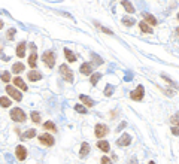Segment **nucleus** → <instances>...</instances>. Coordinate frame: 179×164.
I'll return each mask as SVG.
<instances>
[{"mask_svg":"<svg viewBox=\"0 0 179 164\" xmlns=\"http://www.w3.org/2000/svg\"><path fill=\"white\" fill-rule=\"evenodd\" d=\"M143 94H145L143 87H142V85H137V88L130 93V97H131V100H134V101H140V100L143 99Z\"/></svg>","mask_w":179,"mask_h":164,"instance_id":"4","label":"nucleus"},{"mask_svg":"<svg viewBox=\"0 0 179 164\" xmlns=\"http://www.w3.org/2000/svg\"><path fill=\"white\" fill-rule=\"evenodd\" d=\"M37 61V54H36V51H33L32 52V55H30V58H29V64H30V67H36V63Z\"/></svg>","mask_w":179,"mask_h":164,"instance_id":"21","label":"nucleus"},{"mask_svg":"<svg viewBox=\"0 0 179 164\" xmlns=\"http://www.w3.org/2000/svg\"><path fill=\"white\" fill-rule=\"evenodd\" d=\"M97 146H99V149H102L103 152H108L111 148H109V142H106V140H100V142H97Z\"/></svg>","mask_w":179,"mask_h":164,"instance_id":"20","label":"nucleus"},{"mask_svg":"<svg viewBox=\"0 0 179 164\" xmlns=\"http://www.w3.org/2000/svg\"><path fill=\"white\" fill-rule=\"evenodd\" d=\"M112 93H114V87H112V85H106V88H105V96H106V97H111Z\"/></svg>","mask_w":179,"mask_h":164,"instance_id":"29","label":"nucleus"},{"mask_svg":"<svg viewBox=\"0 0 179 164\" xmlns=\"http://www.w3.org/2000/svg\"><path fill=\"white\" fill-rule=\"evenodd\" d=\"M17 55L20 58H23L26 55V42H21L18 46H17Z\"/></svg>","mask_w":179,"mask_h":164,"instance_id":"17","label":"nucleus"},{"mask_svg":"<svg viewBox=\"0 0 179 164\" xmlns=\"http://www.w3.org/2000/svg\"><path fill=\"white\" fill-rule=\"evenodd\" d=\"M0 79H2L3 82H9L11 81V75H9V72H0Z\"/></svg>","mask_w":179,"mask_h":164,"instance_id":"24","label":"nucleus"},{"mask_svg":"<svg viewBox=\"0 0 179 164\" xmlns=\"http://www.w3.org/2000/svg\"><path fill=\"white\" fill-rule=\"evenodd\" d=\"M60 73H61V76H63L67 82H73V73H72V70H70L66 64H61V66H60Z\"/></svg>","mask_w":179,"mask_h":164,"instance_id":"3","label":"nucleus"},{"mask_svg":"<svg viewBox=\"0 0 179 164\" xmlns=\"http://www.w3.org/2000/svg\"><path fill=\"white\" fill-rule=\"evenodd\" d=\"M64 55H66V58H67L69 63H75L76 61V55L70 49H67V48H64Z\"/></svg>","mask_w":179,"mask_h":164,"instance_id":"18","label":"nucleus"},{"mask_svg":"<svg viewBox=\"0 0 179 164\" xmlns=\"http://www.w3.org/2000/svg\"><path fill=\"white\" fill-rule=\"evenodd\" d=\"M128 164H137V158H136V157H133V158L128 161Z\"/></svg>","mask_w":179,"mask_h":164,"instance_id":"41","label":"nucleus"},{"mask_svg":"<svg viewBox=\"0 0 179 164\" xmlns=\"http://www.w3.org/2000/svg\"><path fill=\"white\" fill-rule=\"evenodd\" d=\"M108 133H109V128H108L105 124H97L96 128H94V134H96V137H99V139L105 137Z\"/></svg>","mask_w":179,"mask_h":164,"instance_id":"5","label":"nucleus"},{"mask_svg":"<svg viewBox=\"0 0 179 164\" xmlns=\"http://www.w3.org/2000/svg\"><path fill=\"white\" fill-rule=\"evenodd\" d=\"M29 79L32 81V82H36V81H39V79H42V75L37 72V70H32V72H29Z\"/></svg>","mask_w":179,"mask_h":164,"instance_id":"13","label":"nucleus"},{"mask_svg":"<svg viewBox=\"0 0 179 164\" xmlns=\"http://www.w3.org/2000/svg\"><path fill=\"white\" fill-rule=\"evenodd\" d=\"M178 20H179V14H178Z\"/></svg>","mask_w":179,"mask_h":164,"instance_id":"45","label":"nucleus"},{"mask_svg":"<svg viewBox=\"0 0 179 164\" xmlns=\"http://www.w3.org/2000/svg\"><path fill=\"white\" fill-rule=\"evenodd\" d=\"M149 164H155V163H154V161H149Z\"/></svg>","mask_w":179,"mask_h":164,"instance_id":"44","label":"nucleus"},{"mask_svg":"<svg viewBox=\"0 0 179 164\" xmlns=\"http://www.w3.org/2000/svg\"><path fill=\"white\" fill-rule=\"evenodd\" d=\"M43 127H45L46 130H51V131H54V133L57 131V127H55V124H54V122H51V121L45 122V124H43Z\"/></svg>","mask_w":179,"mask_h":164,"instance_id":"27","label":"nucleus"},{"mask_svg":"<svg viewBox=\"0 0 179 164\" xmlns=\"http://www.w3.org/2000/svg\"><path fill=\"white\" fill-rule=\"evenodd\" d=\"M139 27H140V30L143 32V33H152V29L149 27V24L146 23V21H142V23H139Z\"/></svg>","mask_w":179,"mask_h":164,"instance_id":"19","label":"nucleus"},{"mask_svg":"<svg viewBox=\"0 0 179 164\" xmlns=\"http://www.w3.org/2000/svg\"><path fill=\"white\" fill-rule=\"evenodd\" d=\"M121 5H123V8H124V9H125L128 14H134V11H136V9H134V6H133L130 2H128V0H123V2H121Z\"/></svg>","mask_w":179,"mask_h":164,"instance_id":"14","label":"nucleus"},{"mask_svg":"<svg viewBox=\"0 0 179 164\" xmlns=\"http://www.w3.org/2000/svg\"><path fill=\"white\" fill-rule=\"evenodd\" d=\"M100 78H102V73H94V75L91 76V84H93V85H96V84H97V81H99Z\"/></svg>","mask_w":179,"mask_h":164,"instance_id":"32","label":"nucleus"},{"mask_svg":"<svg viewBox=\"0 0 179 164\" xmlns=\"http://www.w3.org/2000/svg\"><path fill=\"white\" fill-rule=\"evenodd\" d=\"M88 152H90V145H88L87 142H84V143L81 145V152H79V157H81V158H84V157H87V155H88Z\"/></svg>","mask_w":179,"mask_h":164,"instance_id":"16","label":"nucleus"},{"mask_svg":"<svg viewBox=\"0 0 179 164\" xmlns=\"http://www.w3.org/2000/svg\"><path fill=\"white\" fill-rule=\"evenodd\" d=\"M91 57H93V60H94V64H96V66H100V64L103 63V60H102L99 55H96V54H91Z\"/></svg>","mask_w":179,"mask_h":164,"instance_id":"31","label":"nucleus"},{"mask_svg":"<svg viewBox=\"0 0 179 164\" xmlns=\"http://www.w3.org/2000/svg\"><path fill=\"white\" fill-rule=\"evenodd\" d=\"M2 27H3V21H2V20H0V29H2Z\"/></svg>","mask_w":179,"mask_h":164,"instance_id":"42","label":"nucleus"},{"mask_svg":"<svg viewBox=\"0 0 179 164\" xmlns=\"http://www.w3.org/2000/svg\"><path fill=\"white\" fill-rule=\"evenodd\" d=\"M172 134H173V136H179V125H176V127L173 125V127H172Z\"/></svg>","mask_w":179,"mask_h":164,"instance_id":"37","label":"nucleus"},{"mask_svg":"<svg viewBox=\"0 0 179 164\" xmlns=\"http://www.w3.org/2000/svg\"><path fill=\"white\" fill-rule=\"evenodd\" d=\"M14 84H15V87H18V88H21L23 91H27V85H26V82L20 78V76H17L15 79H14Z\"/></svg>","mask_w":179,"mask_h":164,"instance_id":"15","label":"nucleus"},{"mask_svg":"<svg viewBox=\"0 0 179 164\" xmlns=\"http://www.w3.org/2000/svg\"><path fill=\"white\" fill-rule=\"evenodd\" d=\"M6 93L14 99V100H17V101H20V100H23V94L17 90V88H14V87H6Z\"/></svg>","mask_w":179,"mask_h":164,"instance_id":"7","label":"nucleus"},{"mask_svg":"<svg viewBox=\"0 0 179 164\" xmlns=\"http://www.w3.org/2000/svg\"><path fill=\"white\" fill-rule=\"evenodd\" d=\"M79 72L82 73V75H90L93 72V66L90 64V63H84L82 66H81V69H79Z\"/></svg>","mask_w":179,"mask_h":164,"instance_id":"11","label":"nucleus"},{"mask_svg":"<svg viewBox=\"0 0 179 164\" xmlns=\"http://www.w3.org/2000/svg\"><path fill=\"white\" fill-rule=\"evenodd\" d=\"M79 99H81V101L87 106V107H91V106H94V101L91 100V99H90L88 96H85V94H81L79 96Z\"/></svg>","mask_w":179,"mask_h":164,"instance_id":"12","label":"nucleus"},{"mask_svg":"<svg viewBox=\"0 0 179 164\" xmlns=\"http://www.w3.org/2000/svg\"><path fill=\"white\" fill-rule=\"evenodd\" d=\"M32 119H33V122H36V124H40V115H39V112H32Z\"/></svg>","mask_w":179,"mask_h":164,"instance_id":"28","label":"nucleus"},{"mask_svg":"<svg viewBox=\"0 0 179 164\" xmlns=\"http://www.w3.org/2000/svg\"><path fill=\"white\" fill-rule=\"evenodd\" d=\"M96 27H97L99 30H102V32H105V33H108V35H112V32H111L109 29H106V27H103V26H100L99 23H96Z\"/></svg>","mask_w":179,"mask_h":164,"instance_id":"35","label":"nucleus"},{"mask_svg":"<svg viewBox=\"0 0 179 164\" xmlns=\"http://www.w3.org/2000/svg\"><path fill=\"white\" fill-rule=\"evenodd\" d=\"M11 118H12L15 122H26V119H27L24 110L20 109V107H14V109L11 110Z\"/></svg>","mask_w":179,"mask_h":164,"instance_id":"1","label":"nucleus"},{"mask_svg":"<svg viewBox=\"0 0 179 164\" xmlns=\"http://www.w3.org/2000/svg\"><path fill=\"white\" fill-rule=\"evenodd\" d=\"M134 20L133 18H128V17H125V18H123V24L125 26V27H131V26H134Z\"/></svg>","mask_w":179,"mask_h":164,"instance_id":"25","label":"nucleus"},{"mask_svg":"<svg viewBox=\"0 0 179 164\" xmlns=\"http://www.w3.org/2000/svg\"><path fill=\"white\" fill-rule=\"evenodd\" d=\"M15 33H17V29H9V32H8V36H6V39H9V40H12L14 39V36H15Z\"/></svg>","mask_w":179,"mask_h":164,"instance_id":"30","label":"nucleus"},{"mask_svg":"<svg viewBox=\"0 0 179 164\" xmlns=\"http://www.w3.org/2000/svg\"><path fill=\"white\" fill-rule=\"evenodd\" d=\"M170 122H172V125H179V113L173 115V116L170 118Z\"/></svg>","mask_w":179,"mask_h":164,"instance_id":"34","label":"nucleus"},{"mask_svg":"<svg viewBox=\"0 0 179 164\" xmlns=\"http://www.w3.org/2000/svg\"><path fill=\"white\" fill-rule=\"evenodd\" d=\"M75 110H76L78 113H87V107H85V106H81V104H76V106H75Z\"/></svg>","mask_w":179,"mask_h":164,"instance_id":"33","label":"nucleus"},{"mask_svg":"<svg viewBox=\"0 0 179 164\" xmlns=\"http://www.w3.org/2000/svg\"><path fill=\"white\" fill-rule=\"evenodd\" d=\"M42 60L46 63V66L51 69V67H54V64H55V54L52 52V51H46L43 55H42Z\"/></svg>","mask_w":179,"mask_h":164,"instance_id":"2","label":"nucleus"},{"mask_svg":"<svg viewBox=\"0 0 179 164\" xmlns=\"http://www.w3.org/2000/svg\"><path fill=\"white\" fill-rule=\"evenodd\" d=\"M34 136H36V130H27L21 137H23V139H32V137H34Z\"/></svg>","mask_w":179,"mask_h":164,"instance_id":"26","label":"nucleus"},{"mask_svg":"<svg viewBox=\"0 0 179 164\" xmlns=\"http://www.w3.org/2000/svg\"><path fill=\"white\" fill-rule=\"evenodd\" d=\"M142 17H143V20H145L149 26H157V23H158V21L154 18V15H151L149 12H143V14H142Z\"/></svg>","mask_w":179,"mask_h":164,"instance_id":"10","label":"nucleus"},{"mask_svg":"<svg viewBox=\"0 0 179 164\" xmlns=\"http://www.w3.org/2000/svg\"><path fill=\"white\" fill-rule=\"evenodd\" d=\"M24 70V64L23 63H15L14 66H12V72L14 73H21Z\"/></svg>","mask_w":179,"mask_h":164,"instance_id":"22","label":"nucleus"},{"mask_svg":"<svg viewBox=\"0 0 179 164\" xmlns=\"http://www.w3.org/2000/svg\"><path fill=\"white\" fill-rule=\"evenodd\" d=\"M6 160H8L9 163H14V157H12L11 154H6Z\"/></svg>","mask_w":179,"mask_h":164,"instance_id":"40","label":"nucleus"},{"mask_svg":"<svg viewBox=\"0 0 179 164\" xmlns=\"http://www.w3.org/2000/svg\"><path fill=\"white\" fill-rule=\"evenodd\" d=\"M125 125H127V122H121V124H120V127L117 128V131H121V130H123V128H124Z\"/></svg>","mask_w":179,"mask_h":164,"instance_id":"39","label":"nucleus"},{"mask_svg":"<svg viewBox=\"0 0 179 164\" xmlns=\"http://www.w3.org/2000/svg\"><path fill=\"white\" fill-rule=\"evenodd\" d=\"M133 79V73L131 72H127L125 75H124V81H127V82H130Z\"/></svg>","mask_w":179,"mask_h":164,"instance_id":"36","label":"nucleus"},{"mask_svg":"<svg viewBox=\"0 0 179 164\" xmlns=\"http://www.w3.org/2000/svg\"><path fill=\"white\" fill-rule=\"evenodd\" d=\"M176 35H178V36H179V27H178V29H176Z\"/></svg>","mask_w":179,"mask_h":164,"instance_id":"43","label":"nucleus"},{"mask_svg":"<svg viewBox=\"0 0 179 164\" xmlns=\"http://www.w3.org/2000/svg\"><path fill=\"white\" fill-rule=\"evenodd\" d=\"M15 154H17V158H18L20 161H24V160L27 158V149H26L23 145H18V146H17V152H15Z\"/></svg>","mask_w":179,"mask_h":164,"instance_id":"9","label":"nucleus"},{"mask_svg":"<svg viewBox=\"0 0 179 164\" xmlns=\"http://www.w3.org/2000/svg\"><path fill=\"white\" fill-rule=\"evenodd\" d=\"M102 164H112V160L108 157H102Z\"/></svg>","mask_w":179,"mask_h":164,"instance_id":"38","label":"nucleus"},{"mask_svg":"<svg viewBox=\"0 0 179 164\" xmlns=\"http://www.w3.org/2000/svg\"><path fill=\"white\" fill-rule=\"evenodd\" d=\"M130 143H131V136H130V134H127V133L121 134V137L117 140V145H118V146H121V148H125V146H128Z\"/></svg>","mask_w":179,"mask_h":164,"instance_id":"6","label":"nucleus"},{"mask_svg":"<svg viewBox=\"0 0 179 164\" xmlns=\"http://www.w3.org/2000/svg\"><path fill=\"white\" fill-rule=\"evenodd\" d=\"M0 106H2V107H9L11 106V100L8 97H0Z\"/></svg>","mask_w":179,"mask_h":164,"instance_id":"23","label":"nucleus"},{"mask_svg":"<svg viewBox=\"0 0 179 164\" xmlns=\"http://www.w3.org/2000/svg\"><path fill=\"white\" fill-rule=\"evenodd\" d=\"M39 142L45 146H52L54 145V137L51 134H40L39 136Z\"/></svg>","mask_w":179,"mask_h":164,"instance_id":"8","label":"nucleus"}]
</instances>
